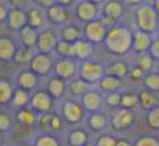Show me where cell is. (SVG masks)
I'll list each match as a JSON object with an SVG mask.
<instances>
[{
  "instance_id": "cell-46",
  "label": "cell",
  "mask_w": 159,
  "mask_h": 146,
  "mask_svg": "<svg viewBox=\"0 0 159 146\" xmlns=\"http://www.w3.org/2000/svg\"><path fill=\"white\" fill-rule=\"evenodd\" d=\"M9 12H10L9 8H7L3 5H0V21H1V22H5V21L8 20Z\"/></svg>"
},
{
  "instance_id": "cell-40",
  "label": "cell",
  "mask_w": 159,
  "mask_h": 146,
  "mask_svg": "<svg viewBox=\"0 0 159 146\" xmlns=\"http://www.w3.org/2000/svg\"><path fill=\"white\" fill-rule=\"evenodd\" d=\"M35 146H59V142L50 134H43L35 139Z\"/></svg>"
},
{
  "instance_id": "cell-12",
  "label": "cell",
  "mask_w": 159,
  "mask_h": 146,
  "mask_svg": "<svg viewBox=\"0 0 159 146\" xmlns=\"http://www.w3.org/2000/svg\"><path fill=\"white\" fill-rule=\"evenodd\" d=\"M7 23L11 30L20 32L29 25V12L23 10L22 8H11Z\"/></svg>"
},
{
  "instance_id": "cell-51",
  "label": "cell",
  "mask_w": 159,
  "mask_h": 146,
  "mask_svg": "<svg viewBox=\"0 0 159 146\" xmlns=\"http://www.w3.org/2000/svg\"><path fill=\"white\" fill-rule=\"evenodd\" d=\"M18 146H27L26 144H20V145H18Z\"/></svg>"
},
{
  "instance_id": "cell-33",
  "label": "cell",
  "mask_w": 159,
  "mask_h": 146,
  "mask_svg": "<svg viewBox=\"0 0 159 146\" xmlns=\"http://www.w3.org/2000/svg\"><path fill=\"white\" fill-rule=\"evenodd\" d=\"M136 66H139L145 73L152 72V68L155 66V59L150 56L149 52H143L137 55Z\"/></svg>"
},
{
  "instance_id": "cell-32",
  "label": "cell",
  "mask_w": 159,
  "mask_h": 146,
  "mask_svg": "<svg viewBox=\"0 0 159 146\" xmlns=\"http://www.w3.org/2000/svg\"><path fill=\"white\" fill-rule=\"evenodd\" d=\"M69 89L73 95L76 96H83L85 93L89 91V84L82 80L81 78H75L72 81H70L69 84Z\"/></svg>"
},
{
  "instance_id": "cell-43",
  "label": "cell",
  "mask_w": 159,
  "mask_h": 146,
  "mask_svg": "<svg viewBox=\"0 0 159 146\" xmlns=\"http://www.w3.org/2000/svg\"><path fill=\"white\" fill-rule=\"evenodd\" d=\"M145 74L146 73L144 72L139 66H135L130 69L128 76L131 81H139V80L142 81L144 79V76H145Z\"/></svg>"
},
{
  "instance_id": "cell-24",
  "label": "cell",
  "mask_w": 159,
  "mask_h": 146,
  "mask_svg": "<svg viewBox=\"0 0 159 146\" xmlns=\"http://www.w3.org/2000/svg\"><path fill=\"white\" fill-rule=\"evenodd\" d=\"M93 44L87 42L84 38H81L75 43V58L81 61H86L93 53Z\"/></svg>"
},
{
  "instance_id": "cell-37",
  "label": "cell",
  "mask_w": 159,
  "mask_h": 146,
  "mask_svg": "<svg viewBox=\"0 0 159 146\" xmlns=\"http://www.w3.org/2000/svg\"><path fill=\"white\" fill-rule=\"evenodd\" d=\"M14 92L12 91V87L10 83L6 80L0 81V103L6 105L8 102L12 99Z\"/></svg>"
},
{
  "instance_id": "cell-14",
  "label": "cell",
  "mask_w": 159,
  "mask_h": 146,
  "mask_svg": "<svg viewBox=\"0 0 159 146\" xmlns=\"http://www.w3.org/2000/svg\"><path fill=\"white\" fill-rule=\"evenodd\" d=\"M104 104V96L97 91L89 89L82 96V106L89 113L98 112Z\"/></svg>"
},
{
  "instance_id": "cell-9",
  "label": "cell",
  "mask_w": 159,
  "mask_h": 146,
  "mask_svg": "<svg viewBox=\"0 0 159 146\" xmlns=\"http://www.w3.org/2000/svg\"><path fill=\"white\" fill-rule=\"evenodd\" d=\"M75 14L76 18L85 24L92 21L98 20V6L94 1H80L75 8Z\"/></svg>"
},
{
  "instance_id": "cell-45",
  "label": "cell",
  "mask_w": 159,
  "mask_h": 146,
  "mask_svg": "<svg viewBox=\"0 0 159 146\" xmlns=\"http://www.w3.org/2000/svg\"><path fill=\"white\" fill-rule=\"evenodd\" d=\"M148 52L150 53V56H152L155 60H158L159 61V37L155 38V39L152 40V46H150V49Z\"/></svg>"
},
{
  "instance_id": "cell-22",
  "label": "cell",
  "mask_w": 159,
  "mask_h": 146,
  "mask_svg": "<svg viewBox=\"0 0 159 146\" xmlns=\"http://www.w3.org/2000/svg\"><path fill=\"white\" fill-rule=\"evenodd\" d=\"M38 35H39V33H38L37 30L33 29L29 25L19 32V37H20L22 45L26 47H31V48L36 46L38 40Z\"/></svg>"
},
{
  "instance_id": "cell-26",
  "label": "cell",
  "mask_w": 159,
  "mask_h": 146,
  "mask_svg": "<svg viewBox=\"0 0 159 146\" xmlns=\"http://www.w3.org/2000/svg\"><path fill=\"white\" fill-rule=\"evenodd\" d=\"M36 53L34 52V49L31 47H26V46H21L16 49V52L13 57V60L16 64H30L31 61L33 60L34 56Z\"/></svg>"
},
{
  "instance_id": "cell-29",
  "label": "cell",
  "mask_w": 159,
  "mask_h": 146,
  "mask_svg": "<svg viewBox=\"0 0 159 146\" xmlns=\"http://www.w3.org/2000/svg\"><path fill=\"white\" fill-rule=\"evenodd\" d=\"M144 89L147 91L157 93L159 92V72L152 71L149 73H146L144 79L142 80Z\"/></svg>"
},
{
  "instance_id": "cell-49",
  "label": "cell",
  "mask_w": 159,
  "mask_h": 146,
  "mask_svg": "<svg viewBox=\"0 0 159 146\" xmlns=\"http://www.w3.org/2000/svg\"><path fill=\"white\" fill-rule=\"evenodd\" d=\"M84 146H95V145H94V144H92V143H86Z\"/></svg>"
},
{
  "instance_id": "cell-34",
  "label": "cell",
  "mask_w": 159,
  "mask_h": 146,
  "mask_svg": "<svg viewBox=\"0 0 159 146\" xmlns=\"http://www.w3.org/2000/svg\"><path fill=\"white\" fill-rule=\"evenodd\" d=\"M139 105V94L135 93H128L122 94V98H121V106L120 108L126 109V110H132L135 107H137Z\"/></svg>"
},
{
  "instance_id": "cell-31",
  "label": "cell",
  "mask_w": 159,
  "mask_h": 146,
  "mask_svg": "<svg viewBox=\"0 0 159 146\" xmlns=\"http://www.w3.org/2000/svg\"><path fill=\"white\" fill-rule=\"evenodd\" d=\"M19 122L25 126L33 125L37 121V113L32 108H22L16 115Z\"/></svg>"
},
{
  "instance_id": "cell-39",
  "label": "cell",
  "mask_w": 159,
  "mask_h": 146,
  "mask_svg": "<svg viewBox=\"0 0 159 146\" xmlns=\"http://www.w3.org/2000/svg\"><path fill=\"white\" fill-rule=\"evenodd\" d=\"M145 121H146V124H147L150 129L159 130V107L147 111L146 117H145Z\"/></svg>"
},
{
  "instance_id": "cell-42",
  "label": "cell",
  "mask_w": 159,
  "mask_h": 146,
  "mask_svg": "<svg viewBox=\"0 0 159 146\" xmlns=\"http://www.w3.org/2000/svg\"><path fill=\"white\" fill-rule=\"evenodd\" d=\"M116 144H117V139H115V137L109 134H104L96 139L95 146H116Z\"/></svg>"
},
{
  "instance_id": "cell-27",
  "label": "cell",
  "mask_w": 159,
  "mask_h": 146,
  "mask_svg": "<svg viewBox=\"0 0 159 146\" xmlns=\"http://www.w3.org/2000/svg\"><path fill=\"white\" fill-rule=\"evenodd\" d=\"M123 81L121 79L115 78V76L105 75L104 79L99 82V87L104 92L107 93H112V92H118V89H121Z\"/></svg>"
},
{
  "instance_id": "cell-20",
  "label": "cell",
  "mask_w": 159,
  "mask_h": 146,
  "mask_svg": "<svg viewBox=\"0 0 159 146\" xmlns=\"http://www.w3.org/2000/svg\"><path fill=\"white\" fill-rule=\"evenodd\" d=\"M129 71H130V69L125 62L121 61V60H117V61L111 62L108 66H106V75L115 76V78L122 80L123 78L129 75Z\"/></svg>"
},
{
  "instance_id": "cell-23",
  "label": "cell",
  "mask_w": 159,
  "mask_h": 146,
  "mask_svg": "<svg viewBox=\"0 0 159 146\" xmlns=\"http://www.w3.org/2000/svg\"><path fill=\"white\" fill-rule=\"evenodd\" d=\"M16 47L14 45L13 40L9 37H1L0 38V59L2 61L13 59L14 55L16 52Z\"/></svg>"
},
{
  "instance_id": "cell-13",
  "label": "cell",
  "mask_w": 159,
  "mask_h": 146,
  "mask_svg": "<svg viewBox=\"0 0 159 146\" xmlns=\"http://www.w3.org/2000/svg\"><path fill=\"white\" fill-rule=\"evenodd\" d=\"M46 18L52 24L61 25L68 21V10L62 3L52 2L46 9Z\"/></svg>"
},
{
  "instance_id": "cell-18",
  "label": "cell",
  "mask_w": 159,
  "mask_h": 146,
  "mask_svg": "<svg viewBox=\"0 0 159 146\" xmlns=\"http://www.w3.org/2000/svg\"><path fill=\"white\" fill-rule=\"evenodd\" d=\"M66 87H68L66 86V81L55 75L47 83V93L53 99H60L63 96Z\"/></svg>"
},
{
  "instance_id": "cell-30",
  "label": "cell",
  "mask_w": 159,
  "mask_h": 146,
  "mask_svg": "<svg viewBox=\"0 0 159 146\" xmlns=\"http://www.w3.org/2000/svg\"><path fill=\"white\" fill-rule=\"evenodd\" d=\"M56 52H57L61 58H71V59H74L75 58V44L59 39L57 47H56Z\"/></svg>"
},
{
  "instance_id": "cell-25",
  "label": "cell",
  "mask_w": 159,
  "mask_h": 146,
  "mask_svg": "<svg viewBox=\"0 0 159 146\" xmlns=\"http://www.w3.org/2000/svg\"><path fill=\"white\" fill-rule=\"evenodd\" d=\"M29 26L35 30H39L46 22V12L40 8H32L29 11Z\"/></svg>"
},
{
  "instance_id": "cell-16",
  "label": "cell",
  "mask_w": 159,
  "mask_h": 146,
  "mask_svg": "<svg viewBox=\"0 0 159 146\" xmlns=\"http://www.w3.org/2000/svg\"><path fill=\"white\" fill-rule=\"evenodd\" d=\"M59 37L60 39L66 40V42L69 43H73V44H75L81 38H83L81 29L76 24H73V23L62 25L59 32Z\"/></svg>"
},
{
  "instance_id": "cell-47",
  "label": "cell",
  "mask_w": 159,
  "mask_h": 146,
  "mask_svg": "<svg viewBox=\"0 0 159 146\" xmlns=\"http://www.w3.org/2000/svg\"><path fill=\"white\" fill-rule=\"evenodd\" d=\"M116 146H133L131 144V142L126 139H117V144Z\"/></svg>"
},
{
  "instance_id": "cell-17",
  "label": "cell",
  "mask_w": 159,
  "mask_h": 146,
  "mask_svg": "<svg viewBox=\"0 0 159 146\" xmlns=\"http://www.w3.org/2000/svg\"><path fill=\"white\" fill-rule=\"evenodd\" d=\"M139 103L142 109L149 111L159 107V97L156 93L144 89L139 93Z\"/></svg>"
},
{
  "instance_id": "cell-38",
  "label": "cell",
  "mask_w": 159,
  "mask_h": 146,
  "mask_svg": "<svg viewBox=\"0 0 159 146\" xmlns=\"http://www.w3.org/2000/svg\"><path fill=\"white\" fill-rule=\"evenodd\" d=\"M121 98L122 94H120L119 92H112V93H107L104 96V103L108 107L113 109H118L121 106Z\"/></svg>"
},
{
  "instance_id": "cell-21",
  "label": "cell",
  "mask_w": 159,
  "mask_h": 146,
  "mask_svg": "<svg viewBox=\"0 0 159 146\" xmlns=\"http://www.w3.org/2000/svg\"><path fill=\"white\" fill-rule=\"evenodd\" d=\"M123 13V6L119 1H106L102 7V16L117 21Z\"/></svg>"
},
{
  "instance_id": "cell-19",
  "label": "cell",
  "mask_w": 159,
  "mask_h": 146,
  "mask_svg": "<svg viewBox=\"0 0 159 146\" xmlns=\"http://www.w3.org/2000/svg\"><path fill=\"white\" fill-rule=\"evenodd\" d=\"M16 83L19 85V89L29 92L33 89L37 84V75L31 70L23 71L18 75Z\"/></svg>"
},
{
  "instance_id": "cell-35",
  "label": "cell",
  "mask_w": 159,
  "mask_h": 146,
  "mask_svg": "<svg viewBox=\"0 0 159 146\" xmlns=\"http://www.w3.org/2000/svg\"><path fill=\"white\" fill-rule=\"evenodd\" d=\"M87 142V134L83 130L72 131L69 135V144L71 146H84Z\"/></svg>"
},
{
  "instance_id": "cell-50",
  "label": "cell",
  "mask_w": 159,
  "mask_h": 146,
  "mask_svg": "<svg viewBox=\"0 0 159 146\" xmlns=\"http://www.w3.org/2000/svg\"><path fill=\"white\" fill-rule=\"evenodd\" d=\"M156 34H157V37H159V25H158V29L156 31Z\"/></svg>"
},
{
  "instance_id": "cell-10",
  "label": "cell",
  "mask_w": 159,
  "mask_h": 146,
  "mask_svg": "<svg viewBox=\"0 0 159 146\" xmlns=\"http://www.w3.org/2000/svg\"><path fill=\"white\" fill-rule=\"evenodd\" d=\"M84 107L74 100H66L62 105V118L69 123H77L84 118Z\"/></svg>"
},
{
  "instance_id": "cell-2",
  "label": "cell",
  "mask_w": 159,
  "mask_h": 146,
  "mask_svg": "<svg viewBox=\"0 0 159 146\" xmlns=\"http://www.w3.org/2000/svg\"><path fill=\"white\" fill-rule=\"evenodd\" d=\"M135 24L137 30L146 33H156L159 25V14L152 3H142L134 11Z\"/></svg>"
},
{
  "instance_id": "cell-36",
  "label": "cell",
  "mask_w": 159,
  "mask_h": 146,
  "mask_svg": "<svg viewBox=\"0 0 159 146\" xmlns=\"http://www.w3.org/2000/svg\"><path fill=\"white\" fill-rule=\"evenodd\" d=\"M31 100L29 96V92L24 91V89H18L16 91H14L13 97H12V103L16 107L18 108H25V106L27 105V103Z\"/></svg>"
},
{
  "instance_id": "cell-15",
  "label": "cell",
  "mask_w": 159,
  "mask_h": 146,
  "mask_svg": "<svg viewBox=\"0 0 159 146\" xmlns=\"http://www.w3.org/2000/svg\"><path fill=\"white\" fill-rule=\"evenodd\" d=\"M152 38L149 33L136 30L133 32V38H132V49L139 53L148 52L150 49V46L152 44Z\"/></svg>"
},
{
  "instance_id": "cell-41",
  "label": "cell",
  "mask_w": 159,
  "mask_h": 146,
  "mask_svg": "<svg viewBox=\"0 0 159 146\" xmlns=\"http://www.w3.org/2000/svg\"><path fill=\"white\" fill-rule=\"evenodd\" d=\"M134 146H159V139L155 136H146L139 137Z\"/></svg>"
},
{
  "instance_id": "cell-3",
  "label": "cell",
  "mask_w": 159,
  "mask_h": 146,
  "mask_svg": "<svg viewBox=\"0 0 159 146\" xmlns=\"http://www.w3.org/2000/svg\"><path fill=\"white\" fill-rule=\"evenodd\" d=\"M105 75L106 68H104L99 62L86 60L81 62L79 66V78L84 80L89 84L100 82Z\"/></svg>"
},
{
  "instance_id": "cell-4",
  "label": "cell",
  "mask_w": 159,
  "mask_h": 146,
  "mask_svg": "<svg viewBox=\"0 0 159 146\" xmlns=\"http://www.w3.org/2000/svg\"><path fill=\"white\" fill-rule=\"evenodd\" d=\"M79 66L77 62L71 58H60L53 64V72L58 78L63 79L64 81H72L75 79V75L79 74Z\"/></svg>"
},
{
  "instance_id": "cell-48",
  "label": "cell",
  "mask_w": 159,
  "mask_h": 146,
  "mask_svg": "<svg viewBox=\"0 0 159 146\" xmlns=\"http://www.w3.org/2000/svg\"><path fill=\"white\" fill-rule=\"evenodd\" d=\"M152 6H154L155 10H156V11L158 12V14H159V0H157V1H154V2H152Z\"/></svg>"
},
{
  "instance_id": "cell-7",
  "label": "cell",
  "mask_w": 159,
  "mask_h": 146,
  "mask_svg": "<svg viewBox=\"0 0 159 146\" xmlns=\"http://www.w3.org/2000/svg\"><path fill=\"white\" fill-rule=\"evenodd\" d=\"M58 42L59 39H58L56 32L52 29H45L42 32H39L36 49L39 53L50 55L51 51L56 50Z\"/></svg>"
},
{
  "instance_id": "cell-6",
  "label": "cell",
  "mask_w": 159,
  "mask_h": 146,
  "mask_svg": "<svg viewBox=\"0 0 159 146\" xmlns=\"http://www.w3.org/2000/svg\"><path fill=\"white\" fill-rule=\"evenodd\" d=\"M53 98L47 93V91H37L31 97L30 104L31 108L36 113L44 115L47 112H51L53 108Z\"/></svg>"
},
{
  "instance_id": "cell-28",
  "label": "cell",
  "mask_w": 159,
  "mask_h": 146,
  "mask_svg": "<svg viewBox=\"0 0 159 146\" xmlns=\"http://www.w3.org/2000/svg\"><path fill=\"white\" fill-rule=\"evenodd\" d=\"M107 118L105 115L100 112L89 113V117L87 119V125L93 131H102L107 126Z\"/></svg>"
},
{
  "instance_id": "cell-1",
  "label": "cell",
  "mask_w": 159,
  "mask_h": 146,
  "mask_svg": "<svg viewBox=\"0 0 159 146\" xmlns=\"http://www.w3.org/2000/svg\"><path fill=\"white\" fill-rule=\"evenodd\" d=\"M133 33L123 25H117L108 29L105 38L106 47L113 53L123 55L132 49Z\"/></svg>"
},
{
  "instance_id": "cell-8",
  "label": "cell",
  "mask_w": 159,
  "mask_h": 146,
  "mask_svg": "<svg viewBox=\"0 0 159 146\" xmlns=\"http://www.w3.org/2000/svg\"><path fill=\"white\" fill-rule=\"evenodd\" d=\"M134 122V116L130 110L123 108L113 109L110 115V123L115 130L123 131L129 129Z\"/></svg>"
},
{
  "instance_id": "cell-44",
  "label": "cell",
  "mask_w": 159,
  "mask_h": 146,
  "mask_svg": "<svg viewBox=\"0 0 159 146\" xmlns=\"http://www.w3.org/2000/svg\"><path fill=\"white\" fill-rule=\"evenodd\" d=\"M11 126V118L8 113H6L5 111L0 113V130L2 132L8 131Z\"/></svg>"
},
{
  "instance_id": "cell-11",
  "label": "cell",
  "mask_w": 159,
  "mask_h": 146,
  "mask_svg": "<svg viewBox=\"0 0 159 146\" xmlns=\"http://www.w3.org/2000/svg\"><path fill=\"white\" fill-rule=\"evenodd\" d=\"M53 64L55 62L52 61L50 55L37 52L30 63V70L36 75H46L51 70H53Z\"/></svg>"
},
{
  "instance_id": "cell-5",
  "label": "cell",
  "mask_w": 159,
  "mask_h": 146,
  "mask_svg": "<svg viewBox=\"0 0 159 146\" xmlns=\"http://www.w3.org/2000/svg\"><path fill=\"white\" fill-rule=\"evenodd\" d=\"M108 29L99 20L92 21L83 27V38L92 44H100L105 42Z\"/></svg>"
}]
</instances>
